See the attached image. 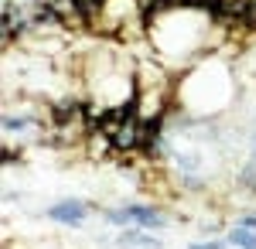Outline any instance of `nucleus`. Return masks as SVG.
I'll return each mask as SVG.
<instances>
[{
  "instance_id": "nucleus-1",
  "label": "nucleus",
  "mask_w": 256,
  "mask_h": 249,
  "mask_svg": "<svg viewBox=\"0 0 256 249\" xmlns=\"http://www.w3.org/2000/svg\"><path fill=\"white\" fill-rule=\"evenodd\" d=\"M140 136H144V120L137 113L123 116V123L116 126V134H113V147L120 154H130V150H140Z\"/></svg>"
},
{
  "instance_id": "nucleus-2",
  "label": "nucleus",
  "mask_w": 256,
  "mask_h": 249,
  "mask_svg": "<svg viewBox=\"0 0 256 249\" xmlns=\"http://www.w3.org/2000/svg\"><path fill=\"white\" fill-rule=\"evenodd\" d=\"M86 215H89V205L79 202V198H65V202H58V205L48 208V218H52V222H62V226H82Z\"/></svg>"
},
{
  "instance_id": "nucleus-3",
  "label": "nucleus",
  "mask_w": 256,
  "mask_h": 249,
  "mask_svg": "<svg viewBox=\"0 0 256 249\" xmlns=\"http://www.w3.org/2000/svg\"><path fill=\"white\" fill-rule=\"evenodd\" d=\"M123 208H126V215H130V226H140V229H147V232L168 229V218H164L154 205H123Z\"/></svg>"
},
{
  "instance_id": "nucleus-4",
  "label": "nucleus",
  "mask_w": 256,
  "mask_h": 249,
  "mask_svg": "<svg viewBox=\"0 0 256 249\" xmlns=\"http://www.w3.org/2000/svg\"><path fill=\"white\" fill-rule=\"evenodd\" d=\"M120 242H123V246H140V249H158L160 246L158 239H154L147 229H140V226H130V229L120 236Z\"/></svg>"
},
{
  "instance_id": "nucleus-5",
  "label": "nucleus",
  "mask_w": 256,
  "mask_h": 249,
  "mask_svg": "<svg viewBox=\"0 0 256 249\" xmlns=\"http://www.w3.org/2000/svg\"><path fill=\"white\" fill-rule=\"evenodd\" d=\"M229 246H236V249H256V229H250V226H242L239 222L236 229H229Z\"/></svg>"
},
{
  "instance_id": "nucleus-6",
  "label": "nucleus",
  "mask_w": 256,
  "mask_h": 249,
  "mask_svg": "<svg viewBox=\"0 0 256 249\" xmlns=\"http://www.w3.org/2000/svg\"><path fill=\"white\" fill-rule=\"evenodd\" d=\"M34 126V116H4V134H24Z\"/></svg>"
},
{
  "instance_id": "nucleus-7",
  "label": "nucleus",
  "mask_w": 256,
  "mask_h": 249,
  "mask_svg": "<svg viewBox=\"0 0 256 249\" xmlns=\"http://www.w3.org/2000/svg\"><path fill=\"white\" fill-rule=\"evenodd\" d=\"M106 222L110 226H130V215H126V208H113L106 212Z\"/></svg>"
},
{
  "instance_id": "nucleus-8",
  "label": "nucleus",
  "mask_w": 256,
  "mask_h": 249,
  "mask_svg": "<svg viewBox=\"0 0 256 249\" xmlns=\"http://www.w3.org/2000/svg\"><path fill=\"white\" fill-rule=\"evenodd\" d=\"M188 249H229V239H212V242H198V246H188Z\"/></svg>"
},
{
  "instance_id": "nucleus-9",
  "label": "nucleus",
  "mask_w": 256,
  "mask_h": 249,
  "mask_svg": "<svg viewBox=\"0 0 256 249\" xmlns=\"http://www.w3.org/2000/svg\"><path fill=\"white\" fill-rule=\"evenodd\" d=\"M242 226H250V229H256V215H246V218H242Z\"/></svg>"
}]
</instances>
